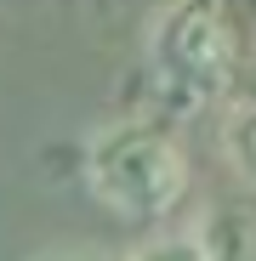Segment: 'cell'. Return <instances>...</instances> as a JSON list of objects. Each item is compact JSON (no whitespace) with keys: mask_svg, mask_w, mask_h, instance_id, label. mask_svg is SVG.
Instances as JSON below:
<instances>
[{"mask_svg":"<svg viewBox=\"0 0 256 261\" xmlns=\"http://www.w3.org/2000/svg\"><path fill=\"white\" fill-rule=\"evenodd\" d=\"M239 159H245V170L256 176V119H245V130H239Z\"/></svg>","mask_w":256,"mask_h":261,"instance_id":"4","label":"cell"},{"mask_svg":"<svg viewBox=\"0 0 256 261\" xmlns=\"http://www.w3.org/2000/svg\"><path fill=\"white\" fill-rule=\"evenodd\" d=\"M148 261H211V250H199V244H171V250H154Z\"/></svg>","mask_w":256,"mask_h":261,"instance_id":"3","label":"cell"},{"mask_svg":"<svg viewBox=\"0 0 256 261\" xmlns=\"http://www.w3.org/2000/svg\"><path fill=\"white\" fill-rule=\"evenodd\" d=\"M148 63L182 108H205L234 80V34L217 12V0H177L165 6L148 34Z\"/></svg>","mask_w":256,"mask_h":261,"instance_id":"2","label":"cell"},{"mask_svg":"<svg viewBox=\"0 0 256 261\" xmlns=\"http://www.w3.org/2000/svg\"><path fill=\"white\" fill-rule=\"evenodd\" d=\"M85 182L108 210L131 222H159L188 193V159L154 125H108L85 153Z\"/></svg>","mask_w":256,"mask_h":261,"instance_id":"1","label":"cell"},{"mask_svg":"<svg viewBox=\"0 0 256 261\" xmlns=\"http://www.w3.org/2000/svg\"><path fill=\"white\" fill-rule=\"evenodd\" d=\"M63 261H85V255H63Z\"/></svg>","mask_w":256,"mask_h":261,"instance_id":"5","label":"cell"}]
</instances>
